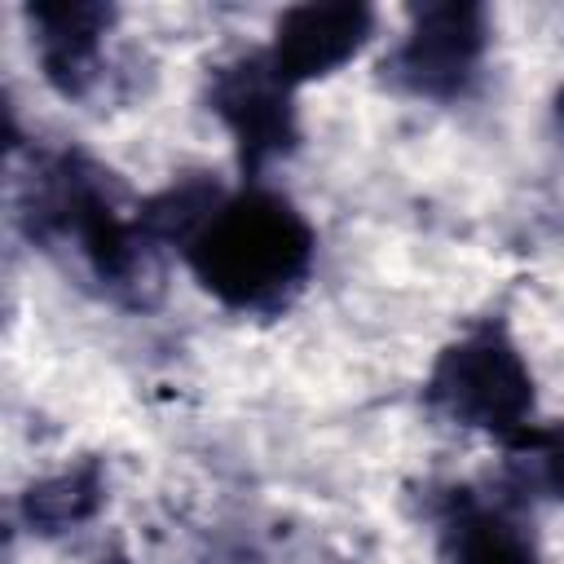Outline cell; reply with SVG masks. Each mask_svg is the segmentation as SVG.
<instances>
[{
  "mask_svg": "<svg viewBox=\"0 0 564 564\" xmlns=\"http://www.w3.org/2000/svg\"><path fill=\"white\" fill-rule=\"evenodd\" d=\"M194 278L234 308L278 304L313 260L308 220L273 189L220 198L216 212L185 242Z\"/></svg>",
  "mask_w": 564,
  "mask_h": 564,
  "instance_id": "obj_1",
  "label": "cell"
},
{
  "mask_svg": "<svg viewBox=\"0 0 564 564\" xmlns=\"http://www.w3.org/2000/svg\"><path fill=\"white\" fill-rule=\"evenodd\" d=\"M432 401L480 432H520L533 414V379L502 330H476L441 352L432 370Z\"/></svg>",
  "mask_w": 564,
  "mask_h": 564,
  "instance_id": "obj_2",
  "label": "cell"
},
{
  "mask_svg": "<svg viewBox=\"0 0 564 564\" xmlns=\"http://www.w3.org/2000/svg\"><path fill=\"white\" fill-rule=\"evenodd\" d=\"M485 53V13L471 4H432L414 13L397 48V79L419 97H454Z\"/></svg>",
  "mask_w": 564,
  "mask_h": 564,
  "instance_id": "obj_3",
  "label": "cell"
},
{
  "mask_svg": "<svg viewBox=\"0 0 564 564\" xmlns=\"http://www.w3.org/2000/svg\"><path fill=\"white\" fill-rule=\"evenodd\" d=\"M375 31V13L366 4H300L278 18L269 66L282 84H304L339 70Z\"/></svg>",
  "mask_w": 564,
  "mask_h": 564,
  "instance_id": "obj_4",
  "label": "cell"
},
{
  "mask_svg": "<svg viewBox=\"0 0 564 564\" xmlns=\"http://www.w3.org/2000/svg\"><path fill=\"white\" fill-rule=\"evenodd\" d=\"M291 84L278 79L269 57H256L247 66H234L216 79V110L234 128L242 145V163H260L278 154L291 141V106H286Z\"/></svg>",
  "mask_w": 564,
  "mask_h": 564,
  "instance_id": "obj_5",
  "label": "cell"
},
{
  "mask_svg": "<svg viewBox=\"0 0 564 564\" xmlns=\"http://www.w3.org/2000/svg\"><path fill=\"white\" fill-rule=\"evenodd\" d=\"M35 22V40H40V57L48 66V75L62 88H75L79 75H88L93 53H97V35L110 22V9L97 4H40L31 9Z\"/></svg>",
  "mask_w": 564,
  "mask_h": 564,
  "instance_id": "obj_6",
  "label": "cell"
},
{
  "mask_svg": "<svg viewBox=\"0 0 564 564\" xmlns=\"http://www.w3.org/2000/svg\"><path fill=\"white\" fill-rule=\"evenodd\" d=\"M441 564H538L533 542L494 511H463L445 529Z\"/></svg>",
  "mask_w": 564,
  "mask_h": 564,
  "instance_id": "obj_7",
  "label": "cell"
},
{
  "mask_svg": "<svg viewBox=\"0 0 564 564\" xmlns=\"http://www.w3.org/2000/svg\"><path fill=\"white\" fill-rule=\"evenodd\" d=\"M88 507H93V485H84L79 476H62V480L44 485L40 494L31 489V516L40 511V520H44V524L79 520Z\"/></svg>",
  "mask_w": 564,
  "mask_h": 564,
  "instance_id": "obj_8",
  "label": "cell"
},
{
  "mask_svg": "<svg viewBox=\"0 0 564 564\" xmlns=\"http://www.w3.org/2000/svg\"><path fill=\"white\" fill-rule=\"evenodd\" d=\"M546 480L564 498V432H551V441H546Z\"/></svg>",
  "mask_w": 564,
  "mask_h": 564,
  "instance_id": "obj_9",
  "label": "cell"
}]
</instances>
